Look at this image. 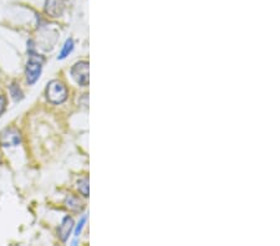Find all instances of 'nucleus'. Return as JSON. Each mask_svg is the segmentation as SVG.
Instances as JSON below:
<instances>
[{"mask_svg":"<svg viewBox=\"0 0 280 246\" xmlns=\"http://www.w3.org/2000/svg\"><path fill=\"white\" fill-rule=\"evenodd\" d=\"M29 51V61L26 64V81H28L29 85L36 82L39 80L40 75H42L43 70V62H44V58L42 55H37L34 51L32 46H30Z\"/></svg>","mask_w":280,"mask_h":246,"instance_id":"1","label":"nucleus"},{"mask_svg":"<svg viewBox=\"0 0 280 246\" xmlns=\"http://www.w3.org/2000/svg\"><path fill=\"white\" fill-rule=\"evenodd\" d=\"M46 99L49 102L54 105H60L66 101L67 99V88L64 82L59 80H54L49 82L46 87Z\"/></svg>","mask_w":280,"mask_h":246,"instance_id":"2","label":"nucleus"},{"mask_svg":"<svg viewBox=\"0 0 280 246\" xmlns=\"http://www.w3.org/2000/svg\"><path fill=\"white\" fill-rule=\"evenodd\" d=\"M71 76L80 86L89 85V62L78 61L72 66Z\"/></svg>","mask_w":280,"mask_h":246,"instance_id":"3","label":"nucleus"},{"mask_svg":"<svg viewBox=\"0 0 280 246\" xmlns=\"http://www.w3.org/2000/svg\"><path fill=\"white\" fill-rule=\"evenodd\" d=\"M21 143V134L16 128H7L0 134V144L3 147H16Z\"/></svg>","mask_w":280,"mask_h":246,"instance_id":"4","label":"nucleus"},{"mask_svg":"<svg viewBox=\"0 0 280 246\" xmlns=\"http://www.w3.org/2000/svg\"><path fill=\"white\" fill-rule=\"evenodd\" d=\"M65 9L64 0H46L45 10L51 18H59L62 15Z\"/></svg>","mask_w":280,"mask_h":246,"instance_id":"5","label":"nucleus"},{"mask_svg":"<svg viewBox=\"0 0 280 246\" xmlns=\"http://www.w3.org/2000/svg\"><path fill=\"white\" fill-rule=\"evenodd\" d=\"M72 229H74V220H72L70 216H65L61 225H60L58 229V234L60 239H61V241H66V240L69 239V235L70 232L72 231Z\"/></svg>","mask_w":280,"mask_h":246,"instance_id":"6","label":"nucleus"},{"mask_svg":"<svg viewBox=\"0 0 280 246\" xmlns=\"http://www.w3.org/2000/svg\"><path fill=\"white\" fill-rule=\"evenodd\" d=\"M65 205H66L67 209L71 210V212H81L84 208L81 200L78 198H76L75 195H71V194H70V195L65 199Z\"/></svg>","mask_w":280,"mask_h":246,"instance_id":"7","label":"nucleus"},{"mask_svg":"<svg viewBox=\"0 0 280 246\" xmlns=\"http://www.w3.org/2000/svg\"><path fill=\"white\" fill-rule=\"evenodd\" d=\"M72 50H74V40L72 39H69L66 40V42H65L64 47H62L61 53H60V55L58 56L59 60H64L66 56H69L70 54L72 53Z\"/></svg>","mask_w":280,"mask_h":246,"instance_id":"8","label":"nucleus"},{"mask_svg":"<svg viewBox=\"0 0 280 246\" xmlns=\"http://www.w3.org/2000/svg\"><path fill=\"white\" fill-rule=\"evenodd\" d=\"M10 94H12L13 100L14 101H20V100H23L24 94H23V91L20 90V87L18 86V83H12V86H10Z\"/></svg>","mask_w":280,"mask_h":246,"instance_id":"9","label":"nucleus"},{"mask_svg":"<svg viewBox=\"0 0 280 246\" xmlns=\"http://www.w3.org/2000/svg\"><path fill=\"white\" fill-rule=\"evenodd\" d=\"M77 189L84 196H86V198H88L89 196V179L88 178H84V179L78 180Z\"/></svg>","mask_w":280,"mask_h":246,"instance_id":"10","label":"nucleus"},{"mask_svg":"<svg viewBox=\"0 0 280 246\" xmlns=\"http://www.w3.org/2000/svg\"><path fill=\"white\" fill-rule=\"evenodd\" d=\"M85 223H86V216H83V218H81V220H80V223H78L77 228H76V230H75V237H76V239H77V237L80 236L81 230H83V228H84V225H85Z\"/></svg>","mask_w":280,"mask_h":246,"instance_id":"11","label":"nucleus"},{"mask_svg":"<svg viewBox=\"0 0 280 246\" xmlns=\"http://www.w3.org/2000/svg\"><path fill=\"white\" fill-rule=\"evenodd\" d=\"M5 106H7V99L4 96H0V116L5 111Z\"/></svg>","mask_w":280,"mask_h":246,"instance_id":"12","label":"nucleus"}]
</instances>
